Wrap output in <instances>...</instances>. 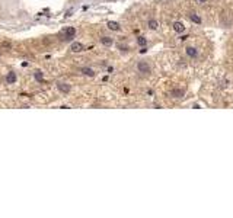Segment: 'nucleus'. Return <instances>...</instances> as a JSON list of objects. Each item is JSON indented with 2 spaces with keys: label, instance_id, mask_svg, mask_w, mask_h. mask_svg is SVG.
Listing matches in <instances>:
<instances>
[{
  "label": "nucleus",
  "instance_id": "f257e3e1",
  "mask_svg": "<svg viewBox=\"0 0 233 218\" xmlns=\"http://www.w3.org/2000/svg\"><path fill=\"white\" fill-rule=\"evenodd\" d=\"M137 71L142 74H150L152 73V67L147 61H139L137 63Z\"/></svg>",
  "mask_w": 233,
  "mask_h": 218
},
{
  "label": "nucleus",
  "instance_id": "f03ea898",
  "mask_svg": "<svg viewBox=\"0 0 233 218\" xmlns=\"http://www.w3.org/2000/svg\"><path fill=\"white\" fill-rule=\"evenodd\" d=\"M63 39L64 41H69V39H72V38H75L76 35V29L73 28V26H70V28H66L64 31H63Z\"/></svg>",
  "mask_w": 233,
  "mask_h": 218
},
{
  "label": "nucleus",
  "instance_id": "7ed1b4c3",
  "mask_svg": "<svg viewBox=\"0 0 233 218\" xmlns=\"http://www.w3.org/2000/svg\"><path fill=\"white\" fill-rule=\"evenodd\" d=\"M184 95H185V89H182V87H174L171 90V96L175 99H181Z\"/></svg>",
  "mask_w": 233,
  "mask_h": 218
},
{
  "label": "nucleus",
  "instance_id": "20e7f679",
  "mask_svg": "<svg viewBox=\"0 0 233 218\" xmlns=\"http://www.w3.org/2000/svg\"><path fill=\"white\" fill-rule=\"evenodd\" d=\"M57 89H58V90H60L61 93H64V95H67V93H70V90H72L70 84L64 83V82H58V83H57Z\"/></svg>",
  "mask_w": 233,
  "mask_h": 218
},
{
  "label": "nucleus",
  "instance_id": "39448f33",
  "mask_svg": "<svg viewBox=\"0 0 233 218\" xmlns=\"http://www.w3.org/2000/svg\"><path fill=\"white\" fill-rule=\"evenodd\" d=\"M185 54L190 57V58H197L198 57V50L195 47H187L185 48Z\"/></svg>",
  "mask_w": 233,
  "mask_h": 218
},
{
  "label": "nucleus",
  "instance_id": "423d86ee",
  "mask_svg": "<svg viewBox=\"0 0 233 218\" xmlns=\"http://www.w3.org/2000/svg\"><path fill=\"white\" fill-rule=\"evenodd\" d=\"M85 50V45L82 42H73L72 45H70V51L72 52H82Z\"/></svg>",
  "mask_w": 233,
  "mask_h": 218
},
{
  "label": "nucleus",
  "instance_id": "0eeeda50",
  "mask_svg": "<svg viewBox=\"0 0 233 218\" xmlns=\"http://www.w3.org/2000/svg\"><path fill=\"white\" fill-rule=\"evenodd\" d=\"M107 26H108V29L115 31V32H120V31H121V25H120L118 22H115V20H108V22H107Z\"/></svg>",
  "mask_w": 233,
  "mask_h": 218
},
{
  "label": "nucleus",
  "instance_id": "6e6552de",
  "mask_svg": "<svg viewBox=\"0 0 233 218\" xmlns=\"http://www.w3.org/2000/svg\"><path fill=\"white\" fill-rule=\"evenodd\" d=\"M101 44L104 45V47H112V44H114V39L111 38V36H107V35H104V36H101Z\"/></svg>",
  "mask_w": 233,
  "mask_h": 218
},
{
  "label": "nucleus",
  "instance_id": "1a4fd4ad",
  "mask_svg": "<svg viewBox=\"0 0 233 218\" xmlns=\"http://www.w3.org/2000/svg\"><path fill=\"white\" fill-rule=\"evenodd\" d=\"M16 73L15 71H9L8 73V76H6V83L8 84H13V83H16Z\"/></svg>",
  "mask_w": 233,
  "mask_h": 218
},
{
  "label": "nucleus",
  "instance_id": "9d476101",
  "mask_svg": "<svg viewBox=\"0 0 233 218\" xmlns=\"http://www.w3.org/2000/svg\"><path fill=\"white\" fill-rule=\"evenodd\" d=\"M80 73L85 76H88V77H95V70L91 67H82L80 68Z\"/></svg>",
  "mask_w": 233,
  "mask_h": 218
},
{
  "label": "nucleus",
  "instance_id": "9b49d317",
  "mask_svg": "<svg viewBox=\"0 0 233 218\" xmlns=\"http://www.w3.org/2000/svg\"><path fill=\"white\" fill-rule=\"evenodd\" d=\"M174 31L175 32H178V34H182V32H185V26H184L182 22H174Z\"/></svg>",
  "mask_w": 233,
  "mask_h": 218
},
{
  "label": "nucleus",
  "instance_id": "f8f14e48",
  "mask_svg": "<svg viewBox=\"0 0 233 218\" xmlns=\"http://www.w3.org/2000/svg\"><path fill=\"white\" fill-rule=\"evenodd\" d=\"M188 19H190L191 22H194V23H197V25H201V22H203V19H201L197 13H190V15H188Z\"/></svg>",
  "mask_w": 233,
  "mask_h": 218
},
{
  "label": "nucleus",
  "instance_id": "ddd939ff",
  "mask_svg": "<svg viewBox=\"0 0 233 218\" xmlns=\"http://www.w3.org/2000/svg\"><path fill=\"white\" fill-rule=\"evenodd\" d=\"M147 26H149L150 31H156L159 28V23L156 19H149V22H147Z\"/></svg>",
  "mask_w": 233,
  "mask_h": 218
},
{
  "label": "nucleus",
  "instance_id": "4468645a",
  "mask_svg": "<svg viewBox=\"0 0 233 218\" xmlns=\"http://www.w3.org/2000/svg\"><path fill=\"white\" fill-rule=\"evenodd\" d=\"M137 44H139V45L143 48V47H146V45H147V39H146L144 36H137Z\"/></svg>",
  "mask_w": 233,
  "mask_h": 218
},
{
  "label": "nucleus",
  "instance_id": "2eb2a0df",
  "mask_svg": "<svg viewBox=\"0 0 233 218\" xmlns=\"http://www.w3.org/2000/svg\"><path fill=\"white\" fill-rule=\"evenodd\" d=\"M35 77H37L38 82H42V73L41 71H35Z\"/></svg>",
  "mask_w": 233,
  "mask_h": 218
},
{
  "label": "nucleus",
  "instance_id": "dca6fc26",
  "mask_svg": "<svg viewBox=\"0 0 233 218\" xmlns=\"http://www.w3.org/2000/svg\"><path fill=\"white\" fill-rule=\"evenodd\" d=\"M197 2H198V3H207L208 0H197Z\"/></svg>",
  "mask_w": 233,
  "mask_h": 218
}]
</instances>
